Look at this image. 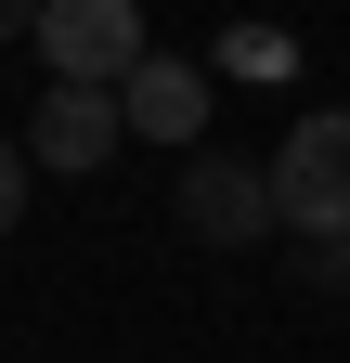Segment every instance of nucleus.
Returning <instances> with one entry per match:
<instances>
[{"label": "nucleus", "instance_id": "obj_1", "mask_svg": "<svg viewBox=\"0 0 350 363\" xmlns=\"http://www.w3.org/2000/svg\"><path fill=\"white\" fill-rule=\"evenodd\" d=\"M273 220L298 247H324V234H350V104H324V117H298L273 156Z\"/></svg>", "mask_w": 350, "mask_h": 363}, {"label": "nucleus", "instance_id": "obj_2", "mask_svg": "<svg viewBox=\"0 0 350 363\" xmlns=\"http://www.w3.org/2000/svg\"><path fill=\"white\" fill-rule=\"evenodd\" d=\"M39 65L65 91H130V65H143V0H52L39 13Z\"/></svg>", "mask_w": 350, "mask_h": 363}, {"label": "nucleus", "instance_id": "obj_3", "mask_svg": "<svg viewBox=\"0 0 350 363\" xmlns=\"http://www.w3.org/2000/svg\"><path fill=\"white\" fill-rule=\"evenodd\" d=\"M182 220H195L208 247L286 234V220H273V169H259V156H195V169H182Z\"/></svg>", "mask_w": 350, "mask_h": 363}, {"label": "nucleus", "instance_id": "obj_4", "mask_svg": "<svg viewBox=\"0 0 350 363\" xmlns=\"http://www.w3.org/2000/svg\"><path fill=\"white\" fill-rule=\"evenodd\" d=\"M117 143H130V104H117V91H65V78H52L39 117H26V156H39V169H78V182H91Z\"/></svg>", "mask_w": 350, "mask_h": 363}, {"label": "nucleus", "instance_id": "obj_5", "mask_svg": "<svg viewBox=\"0 0 350 363\" xmlns=\"http://www.w3.org/2000/svg\"><path fill=\"white\" fill-rule=\"evenodd\" d=\"M117 104H130V143H169V156H208V78H195L182 52H143Z\"/></svg>", "mask_w": 350, "mask_h": 363}, {"label": "nucleus", "instance_id": "obj_6", "mask_svg": "<svg viewBox=\"0 0 350 363\" xmlns=\"http://www.w3.org/2000/svg\"><path fill=\"white\" fill-rule=\"evenodd\" d=\"M221 65H234V78H286V65H298V39H286V26H234V39H221Z\"/></svg>", "mask_w": 350, "mask_h": 363}, {"label": "nucleus", "instance_id": "obj_7", "mask_svg": "<svg viewBox=\"0 0 350 363\" xmlns=\"http://www.w3.org/2000/svg\"><path fill=\"white\" fill-rule=\"evenodd\" d=\"M26 169H39V156L13 143V130H0V234H13V220H26Z\"/></svg>", "mask_w": 350, "mask_h": 363}, {"label": "nucleus", "instance_id": "obj_8", "mask_svg": "<svg viewBox=\"0 0 350 363\" xmlns=\"http://www.w3.org/2000/svg\"><path fill=\"white\" fill-rule=\"evenodd\" d=\"M312 286H350V234H324V247H312Z\"/></svg>", "mask_w": 350, "mask_h": 363}, {"label": "nucleus", "instance_id": "obj_9", "mask_svg": "<svg viewBox=\"0 0 350 363\" xmlns=\"http://www.w3.org/2000/svg\"><path fill=\"white\" fill-rule=\"evenodd\" d=\"M39 13H52V0H0V39H39Z\"/></svg>", "mask_w": 350, "mask_h": 363}]
</instances>
